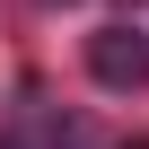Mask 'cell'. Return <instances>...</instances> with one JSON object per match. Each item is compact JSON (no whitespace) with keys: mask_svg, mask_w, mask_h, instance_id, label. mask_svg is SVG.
<instances>
[{"mask_svg":"<svg viewBox=\"0 0 149 149\" xmlns=\"http://www.w3.org/2000/svg\"><path fill=\"white\" fill-rule=\"evenodd\" d=\"M88 79L105 97H140L149 88V35L140 26H97L88 35Z\"/></svg>","mask_w":149,"mask_h":149,"instance_id":"1","label":"cell"},{"mask_svg":"<svg viewBox=\"0 0 149 149\" xmlns=\"http://www.w3.org/2000/svg\"><path fill=\"white\" fill-rule=\"evenodd\" d=\"M53 9H61V0H53Z\"/></svg>","mask_w":149,"mask_h":149,"instance_id":"3","label":"cell"},{"mask_svg":"<svg viewBox=\"0 0 149 149\" xmlns=\"http://www.w3.org/2000/svg\"><path fill=\"white\" fill-rule=\"evenodd\" d=\"M0 149H26V140H9V132H0Z\"/></svg>","mask_w":149,"mask_h":149,"instance_id":"2","label":"cell"}]
</instances>
